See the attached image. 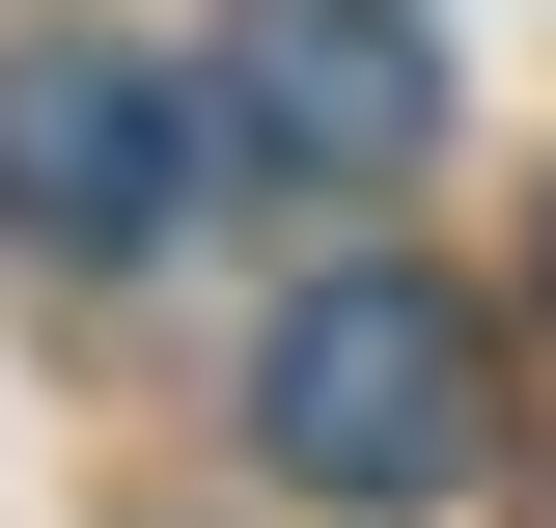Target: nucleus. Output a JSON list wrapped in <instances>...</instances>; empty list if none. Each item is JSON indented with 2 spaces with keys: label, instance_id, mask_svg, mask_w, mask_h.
Returning <instances> with one entry per match:
<instances>
[{
  "label": "nucleus",
  "instance_id": "2",
  "mask_svg": "<svg viewBox=\"0 0 556 528\" xmlns=\"http://www.w3.org/2000/svg\"><path fill=\"white\" fill-rule=\"evenodd\" d=\"M195 139H251L278 196H390L417 139H445V28H417V0H223Z\"/></svg>",
  "mask_w": 556,
  "mask_h": 528
},
{
  "label": "nucleus",
  "instance_id": "1",
  "mask_svg": "<svg viewBox=\"0 0 556 528\" xmlns=\"http://www.w3.org/2000/svg\"><path fill=\"white\" fill-rule=\"evenodd\" d=\"M251 445L306 473V501H445V473H473V306L417 251H334L251 334Z\"/></svg>",
  "mask_w": 556,
  "mask_h": 528
},
{
  "label": "nucleus",
  "instance_id": "3",
  "mask_svg": "<svg viewBox=\"0 0 556 528\" xmlns=\"http://www.w3.org/2000/svg\"><path fill=\"white\" fill-rule=\"evenodd\" d=\"M0 223H28V251H167V223H195V84L167 56H112V28H28V56H0Z\"/></svg>",
  "mask_w": 556,
  "mask_h": 528
}]
</instances>
